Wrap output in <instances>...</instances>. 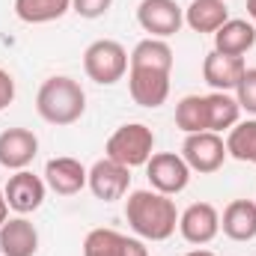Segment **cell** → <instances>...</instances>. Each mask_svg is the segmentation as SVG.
<instances>
[{
	"instance_id": "1",
	"label": "cell",
	"mask_w": 256,
	"mask_h": 256,
	"mask_svg": "<svg viewBox=\"0 0 256 256\" xmlns=\"http://www.w3.org/2000/svg\"><path fill=\"white\" fill-rule=\"evenodd\" d=\"M126 218L131 230L146 242H167L179 226L176 202L158 191H134L126 202Z\"/></svg>"
},
{
	"instance_id": "2",
	"label": "cell",
	"mask_w": 256,
	"mask_h": 256,
	"mask_svg": "<svg viewBox=\"0 0 256 256\" xmlns=\"http://www.w3.org/2000/svg\"><path fill=\"white\" fill-rule=\"evenodd\" d=\"M36 110L51 126H74L86 110V92L74 78H66V74L48 78L39 86Z\"/></svg>"
},
{
	"instance_id": "3",
	"label": "cell",
	"mask_w": 256,
	"mask_h": 256,
	"mask_svg": "<svg viewBox=\"0 0 256 256\" xmlns=\"http://www.w3.org/2000/svg\"><path fill=\"white\" fill-rule=\"evenodd\" d=\"M104 152H108V158L126 164L128 170L131 167H143V164H149V158L155 152V134L143 122H128V126L116 128L110 134Z\"/></svg>"
},
{
	"instance_id": "4",
	"label": "cell",
	"mask_w": 256,
	"mask_h": 256,
	"mask_svg": "<svg viewBox=\"0 0 256 256\" xmlns=\"http://www.w3.org/2000/svg\"><path fill=\"white\" fill-rule=\"evenodd\" d=\"M84 72L102 86H114L128 72V51L114 39H98L84 51Z\"/></svg>"
},
{
	"instance_id": "5",
	"label": "cell",
	"mask_w": 256,
	"mask_h": 256,
	"mask_svg": "<svg viewBox=\"0 0 256 256\" xmlns=\"http://www.w3.org/2000/svg\"><path fill=\"white\" fill-rule=\"evenodd\" d=\"M182 158L194 173H218L224 167V161L230 158L226 143L220 140V134L214 131H200V134H188L185 146H182Z\"/></svg>"
},
{
	"instance_id": "6",
	"label": "cell",
	"mask_w": 256,
	"mask_h": 256,
	"mask_svg": "<svg viewBox=\"0 0 256 256\" xmlns=\"http://www.w3.org/2000/svg\"><path fill=\"white\" fill-rule=\"evenodd\" d=\"M146 176H149L152 191L173 196V194H182L188 188V182H191V167H188L185 158L176 155V152H158V155L149 158Z\"/></svg>"
},
{
	"instance_id": "7",
	"label": "cell",
	"mask_w": 256,
	"mask_h": 256,
	"mask_svg": "<svg viewBox=\"0 0 256 256\" xmlns=\"http://www.w3.org/2000/svg\"><path fill=\"white\" fill-rule=\"evenodd\" d=\"M128 92L134 104L140 108H161L170 96V72L164 68H146V66H128Z\"/></svg>"
},
{
	"instance_id": "8",
	"label": "cell",
	"mask_w": 256,
	"mask_h": 256,
	"mask_svg": "<svg viewBox=\"0 0 256 256\" xmlns=\"http://www.w3.org/2000/svg\"><path fill=\"white\" fill-rule=\"evenodd\" d=\"M137 21L152 39H167L182 30L185 12L176 0H143L137 6Z\"/></svg>"
},
{
	"instance_id": "9",
	"label": "cell",
	"mask_w": 256,
	"mask_h": 256,
	"mask_svg": "<svg viewBox=\"0 0 256 256\" xmlns=\"http://www.w3.org/2000/svg\"><path fill=\"white\" fill-rule=\"evenodd\" d=\"M86 185H90V191L96 194L98 200H104V202H114V200H122L131 188V170H128L126 164H120V161H114V158H102V161H96L92 164V170H90V176H86Z\"/></svg>"
},
{
	"instance_id": "10",
	"label": "cell",
	"mask_w": 256,
	"mask_h": 256,
	"mask_svg": "<svg viewBox=\"0 0 256 256\" xmlns=\"http://www.w3.org/2000/svg\"><path fill=\"white\" fill-rule=\"evenodd\" d=\"M179 232L188 244H208L220 232V214L212 202H194L179 214Z\"/></svg>"
},
{
	"instance_id": "11",
	"label": "cell",
	"mask_w": 256,
	"mask_h": 256,
	"mask_svg": "<svg viewBox=\"0 0 256 256\" xmlns=\"http://www.w3.org/2000/svg\"><path fill=\"white\" fill-rule=\"evenodd\" d=\"M39 155V137L30 128H6L0 134V167L6 170H27Z\"/></svg>"
},
{
	"instance_id": "12",
	"label": "cell",
	"mask_w": 256,
	"mask_h": 256,
	"mask_svg": "<svg viewBox=\"0 0 256 256\" xmlns=\"http://www.w3.org/2000/svg\"><path fill=\"white\" fill-rule=\"evenodd\" d=\"M3 194H6V202H9L12 212L30 214L45 202V182L39 176H33L30 170H18L15 176H9Z\"/></svg>"
},
{
	"instance_id": "13",
	"label": "cell",
	"mask_w": 256,
	"mask_h": 256,
	"mask_svg": "<svg viewBox=\"0 0 256 256\" xmlns=\"http://www.w3.org/2000/svg\"><path fill=\"white\" fill-rule=\"evenodd\" d=\"M84 256H149L146 244L116 230H92L84 242Z\"/></svg>"
},
{
	"instance_id": "14",
	"label": "cell",
	"mask_w": 256,
	"mask_h": 256,
	"mask_svg": "<svg viewBox=\"0 0 256 256\" xmlns=\"http://www.w3.org/2000/svg\"><path fill=\"white\" fill-rule=\"evenodd\" d=\"M86 167L78 158H51L45 167V185L60 196H74L86 188Z\"/></svg>"
},
{
	"instance_id": "15",
	"label": "cell",
	"mask_w": 256,
	"mask_h": 256,
	"mask_svg": "<svg viewBox=\"0 0 256 256\" xmlns=\"http://www.w3.org/2000/svg\"><path fill=\"white\" fill-rule=\"evenodd\" d=\"M244 72H248V66H244L242 57H226V54H218V51H212L202 63V78L214 92L236 90Z\"/></svg>"
},
{
	"instance_id": "16",
	"label": "cell",
	"mask_w": 256,
	"mask_h": 256,
	"mask_svg": "<svg viewBox=\"0 0 256 256\" xmlns=\"http://www.w3.org/2000/svg\"><path fill=\"white\" fill-rule=\"evenodd\" d=\"M0 250L3 256H36L39 250V232L36 226L21 214L0 226Z\"/></svg>"
},
{
	"instance_id": "17",
	"label": "cell",
	"mask_w": 256,
	"mask_h": 256,
	"mask_svg": "<svg viewBox=\"0 0 256 256\" xmlns=\"http://www.w3.org/2000/svg\"><path fill=\"white\" fill-rule=\"evenodd\" d=\"M220 230L232 242H254L256 238V202L254 200H232L224 208Z\"/></svg>"
},
{
	"instance_id": "18",
	"label": "cell",
	"mask_w": 256,
	"mask_h": 256,
	"mask_svg": "<svg viewBox=\"0 0 256 256\" xmlns=\"http://www.w3.org/2000/svg\"><path fill=\"white\" fill-rule=\"evenodd\" d=\"M256 45V27L250 21L230 18L218 33H214V51L226 57H244Z\"/></svg>"
},
{
	"instance_id": "19",
	"label": "cell",
	"mask_w": 256,
	"mask_h": 256,
	"mask_svg": "<svg viewBox=\"0 0 256 256\" xmlns=\"http://www.w3.org/2000/svg\"><path fill=\"white\" fill-rule=\"evenodd\" d=\"M230 21L226 0H194L185 9V24L194 33H218Z\"/></svg>"
},
{
	"instance_id": "20",
	"label": "cell",
	"mask_w": 256,
	"mask_h": 256,
	"mask_svg": "<svg viewBox=\"0 0 256 256\" xmlns=\"http://www.w3.org/2000/svg\"><path fill=\"white\" fill-rule=\"evenodd\" d=\"M72 9V0H15V15L24 24H51Z\"/></svg>"
},
{
	"instance_id": "21",
	"label": "cell",
	"mask_w": 256,
	"mask_h": 256,
	"mask_svg": "<svg viewBox=\"0 0 256 256\" xmlns=\"http://www.w3.org/2000/svg\"><path fill=\"white\" fill-rule=\"evenodd\" d=\"M206 108H208V131L220 134V131H230V128L238 126L242 108H238V102L230 92H212V96H206Z\"/></svg>"
},
{
	"instance_id": "22",
	"label": "cell",
	"mask_w": 256,
	"mask_h": 256,
	"mask_svg": "<svg viewBox=\"0 0 256 256\" xmlns=\"http://www.w3.org/2000/svg\"><path fill=\"white\" fill-rule=\"evenodd\" d=\"M128 66H146V68H164V72H173V48L164 42V39H143L137 42V48L131 51Z\"/></svg>"
},
{
	"instance_id": "23",
	"label": "cell",
	"mask_w": 256,
	"mask_h": 256,
	"mask_svg": "<svg viewBox=\"0 0 256 256\" xmlns=\"http://www.w3.org/2000/svg\"><path fill=\"white\" fill-rule=\"evenodd\" d=\"M176 126L185 134H200L208 131V108H206V96H185L176 104Z\"/></svg>"
},
{
	"instance_id": "24",
	"label": "cell",
	"mask_w": 256,
	"mask_h": 256,
	"mask_svg": "<svg viewBox=\"0 0 256 256\" xmlns=\"http://www.w3.org/2000/svg\"><path fill=\"white\" fill-rule=\"evenodd\" d=\"M226 152L236 161L256 164V120H248V122H238L236 128H230Z\"/></svg>"
},
{
	"instance_id": "25",
	"label": "cell",
	"mask_w": 256,
	"mask_h": 256,
	"mask_svg": "<svg viewBox=\"0 0 256 256\" xmlns=\"http://www.w3.org/2000/svg\"><path fill=\"white\" fill-rule=\"evenodd\" d=\"M236 102H238L242 110H248V114L256 116V68H248L242 74V80L236 86Z\"/></svg>"
},
{
	"instance_id": "26",
	"label": "cell",
	"mask_w": 256,
	"mask_h": 256,
	"mask_svg": "<svg viewBox=\"0 0 256 256\" xmlns=\"http://www.w3.org/2000/svg\"><path fill=\"white\" fill-rule=\"evenodd\" d=\"M114 6V0H72V12H78L80 18H102L108 9Z\"/></svg>"
},
{
	"instance_id": "27",
	"label": "cell",
	"mask_w": 256,
	"mask_h": 256,
	"mask_svg": "<svg viewBox=\"0 0 256 256\" xmlns=\"http://www.w3.org/2000/svg\"><path fill=\"white\" fill-rule=\"evenodd\" d=\"M12 102H15V78L6 68H0V110H6Z\"/></svg>"
},
{
	"instance_id": "28",
	"label": "cell",
	"mask_w": 256,
	"mask_h": 256,
	"mask_svg": "<svg viewBox=\"0 0 256 256\" xmlns=\"http://www.w3.org/2000/svg\"><path fill=\"white\" fill-rule=\"evenodd\" d=\"M9 220V202H6V194L0 191V226Z\"/></svg>"
},
{
	"instance_id": "29",
	"label": "cell",
	"mask_w": 256,
	"mask_h": 256,
	"mask_svg": "<svg viewBox=\"0 0 256 256\" xmlns=\"http://www.w3.org/2000/svg\"><path fill=\"white\" fill-rule=\"evenodd\" d=\"M248 15L256 21V0H248Z\"/></svg>"
},
{
	"instance_id": "30",
	"label": "cell",
	"mask_w": 256,
	"mask_h": 256,
	"mask_svg": "<svg viewBox=\"0 0 256 256\" xmlns=\"http://www.w3.org/2000/svg\"><path fill=\"white\" fill-rule=\"evenodd\" d=\"M185 256H218V254H212V250H191V254H185Z\"/></svg>"
}]
</instances>
